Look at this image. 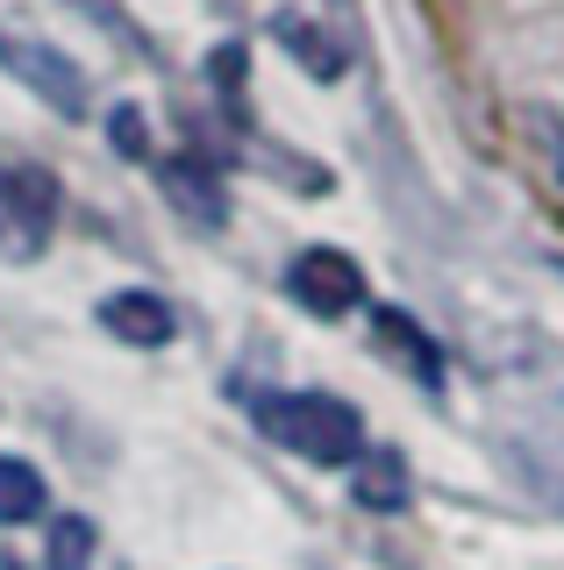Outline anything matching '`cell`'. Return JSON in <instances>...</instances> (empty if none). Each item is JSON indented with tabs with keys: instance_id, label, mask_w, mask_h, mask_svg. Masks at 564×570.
I'll use <instances>...</instances> for the list:
<instances>
[{
	"instance_id": "obj_10",
	"label": "cell",
	"mask_w": 564,
	"mask_h": 570,
	"mask_svg": "<svg viewBox=\"0 0 564 570\" xmlns=\"http://www.w3.org/2000/svg\"><path fill=\"white\" fill-rule=\"evenodd\" d=\"M94 557V521H58L50 528V570H86Z\"/></svg>"
},
{
	"instance_id": "obj_5",
	"label": "cell",
	"mask_w": 564,
	"mask_h": 570,
	"mask_svg": "<svg viewBox=\"0 0 564 570\" xmlns=\"http://www.w3.org/2000/svg\"><path fill=\"white\" fill-rule=\"evenodd\" d=\"M100 321H108L121 343H144V350L172 343V328H179V321H172V307H165L157 293H115L108 307H100Z\"/></svg>"
},
{
	"instance_id": "obj_1",
	"label": "cell",
	"mask_w": 564,
	"mask_h": 570,
	"mask_svg": "<svg viewBox=\"0 0 564 570\" xmlns=\"http://www.w3.org/2000/svg\"><path fill=\"white\" fill-rule=\"evenodd\" d=\"M257 421L272 442L301 450L308 463H358L364 450V421L358 406L329 400V392H286V400H257Z\"/></svg>"
},
{
	"instance_id": "obj_11",
	"label": "cell",
	"mask_w": 564,
	"mask_h": 570,
	"mask_svg": "<svg viewBox=\"0 0 564 570\" xmlns=\"http://www.w3.org/2000/svg\"><path fill=\"white\" fill-rule=\"evenodd\" d=\"M108 142L121 157H144L150 150V136H144V115H136V107H115V121H108Z\"/></svg>"
},
{
	"instance_id": "obj_8",
	"label": "cell",
	"mask_w": 564,
	"mask_h": 570,
	"mask_svg": "<svg viewBox=\"0 0 564 570\" xmlns=\"http://www.w3.org/2000/svg\"><path fill=\"white\" fill-rule=\"evenodd\" d=\"M37 513H43V478L22 456H0V528L37 521Z\"/></svg>"
},
{
	"instance_id": "obj_4",
	"label": "cell",
	"mask_w": 564,
	"mask_h": 570,
	"mask_svg": "<svg viewBox=\"0 0 564 570\" xmlns=\"http://www.w3.org/2000/svg\"><path fill=\"white\" fill-rule=\"evenodd\" d=\"M286 285H293V299H301L308 314H322V321H337V314H350L364 299V272L343 257V249H329V243L301 249L293 272H286Z\"/></svg>"
},
{
	"instance_id": "obj_7",
	"label": "cell",
	"mask_w": 564,
	"mask_h": 570,
	"mask_svg": "<svg viewBox=\"0 0 564 570\" xmlns=\"http://www.w3.org/2000/svg\"><path fill=\"white\" fill-rule=\"evenodd\" d=\"M350 492H358V507H379V513L408 507V463H400L393 450H386V456H364V471L350 478Z\"/></svg>"
},
{
	"instance_id": "obj_2",
	"label": "cell",
	"mask_w": 564,
	"mask_h": 570,
	"mask_svg": "<svg viewBox=\"0 0 564 570\" xmlns=\"http://www.w3.org/2000/svg\"><path fill=\"white\" fill-rule=\"evenodd\" d=\"M58 228V178L37 165H14L0 171V257L29 264Z\"/></svg>"
},
{
	"instance_id": "obj_9",
	"label": "cell",
	"mask_w": 564,
	"mask_h": 570,
	"mask_svg": "<svg viewBox=\"0 0 564 570\" xmlns=\"http://www.w3.org/2000/svg\"><path fill=\"white\" fill-rule=\"evenodd\" d=\"M165 186H172V200H186L201 222H222V193H215V171L207 165H172Z\"/></svg>"
},
{
	"instance_id": "obj_6",
	"label": "cell",
	"mask_w": 564,
	"mask_h": 570,
	"mask_svg": "<svg viewBox=\"0 0 564 570\" xmlns=\"http://www.w3.org/2000/svg\"><path fill=\"white\" fill-rule=\"evenodd\" d=\"M372 335H379V343H386V350L400 356V364L415 371L421 385H436V379H444V356H436V343H429V335H421V328H415V321L400 314V307H379V321H372Z\"/></svg>"
},
{
	"instance_id": "obj_3",
	"label": "cell",
	"mask_w": 564,
	"mask_h": 570,
	"mask_svg": "<svg viewBox=\"0 0 564 570\" xmlns=\"http://www.w3.org/2000/svg\"><path fill=\"white\" fill-rule=\"evenodd\" d=\"M0 65H8L43 107H58V115H86V79H79V65L58 58L50 43H29V36H8V29H0Z\"/></svg>"
},
{
	"instance_id": "obj_12",
	"label": "cell",
	"mask_w": 564,
	"mask_h": 570,
	"mask_svg": "<svg viewBox=\"0 0 564 570\" xmlns=\"http://www.w3.org/2000/svg\"><path fill=\"white\" fill-rule=\"evenodd\" d=\"M0 570H22V563H14V557H8V549H0Z\"/></svg>"
}]
</instances>
